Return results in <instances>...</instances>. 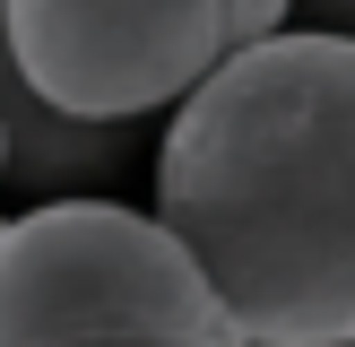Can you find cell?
<instances>
[{"instance_id": "6da1fadb", "label": "cell", "mask_w": 355, "mask_h": 347, "mask_svg": "<svg viewBox=\"0 0 355 347\" xmlns=\"http://www.w3.org/2000/svg\"><path fill=\"white\" fill-rule=\"evenodd\" d=\"M156 226L234 347L355 339V35L277 26L165 113Z\"/></svg>"}, {"instance_id": "7a4b0ae2", "label": "cell", "mask_w": 355, "mask_h": 347, "mask_svg": "<svg viewBox=\"0 0 355 347\" xmlns=\"http://www.w3.org/2000/svg\"><path fill=\"white\" fill-rule=\"evenodd\" d=\"M0 347H234L182 243L121 200L0 217Z\"/></svg>"}, {"instance_id": "3957f363", "label": "cell", "mask_w": 355, "mask_h": 347, "mask_svg": "<svg viewBox=\"0 0 355 347\" xmlns=\"http://www.w3.org/2000/svg\"><path fill=\"white\" fill-rule=\"evenodd\" d=\"M9 61L69 121H156L225 61L217 0H0Z\"/></svg>"}, {"instance_id": "277c9868", "label": "cell", "mask_w": 355, "mask_h": 347, "mask_svg": "<svg viewBox=\"0 0 355 347\" xmlns=\"http://www.w3.org/2000/svg\"><path fill=\"white\" fill-rule=\"evenodd\" d=\"M130 165V121H69L17 78L0 35V191L17 200H104V183Z\"/></svg>"}, {"instance_id": "5b68a950", "label": "cell", "mask_w": 355, "mask_h": 347, "mask_svg": "<svg viewBox=\"0 0 355 347\" xmlns=\"http://www.w3.org/2000/svg\"><path fill=\"white\" fill-rule=\"evenodd\" d=\"M225 9V44H260V35H277V26H295V0H217Z\"/></svg>"}, {"instance_id": "8992f818", "label": "cell", "mask_w": 355, "mask_h": 347, "mask_svg": "<svg viewBox=\"0 0 355 347\" xmlns=\"http://www.w3.org/2000/svg\"><path fill=\"white\" fill-rule=\"evenodd\" d=\"M312 9H329V17H338L329 35H355V0H312Z\"/></svg>"}, {"instance_id": "52a82bcc", "label": "cell", "mask_w": 355, "mask_h": 347, "mask_svg": "<svg viewBox=\"0 0 355 347\" xmlns=\"http://www.w3.org/2000/svg\"><path fill=\"white\" fill-rule=\"evenodd\" d=\"M0 200H9V191H0Z\"/></svg>"}, {"instance_id": "ba28073f", "label": "cell", "mask_w": 355, "mask_h": 347, "mask_svg": "<svg viewBox=\"0 0 355 347\" xmlns=\"http://www.w3.org/2000/svg\"><path fill=\"white\" fill-rule=\"evenodd\" d=\"M347 347H355V339H347Z\"/></svg>"}]
</instances>
